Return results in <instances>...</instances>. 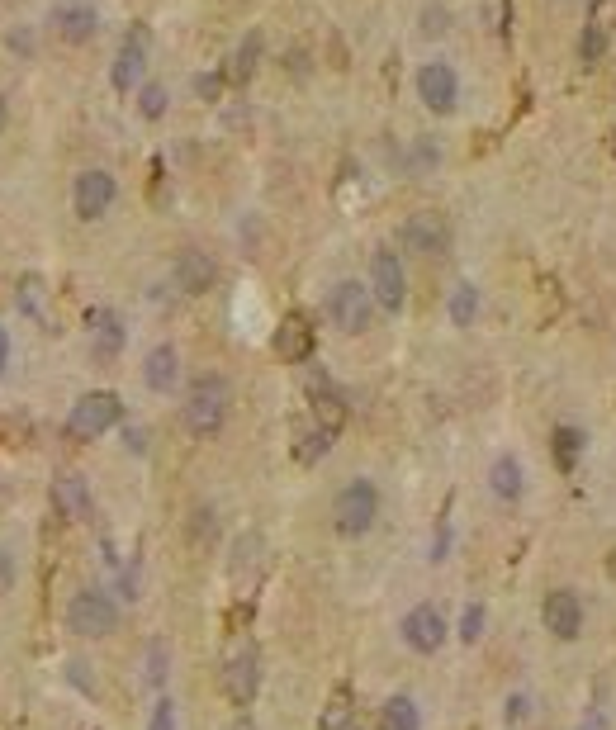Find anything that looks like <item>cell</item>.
Here are the masks:
<instances>
[{
    "instance_id": "6da1fadb",
    "label": "cell",
    "mask_w": 616,
    "mask_h": 730,
    "mask_svg": "<svg viewBox=\"0 0 616 730\" xmlns=\"http://www.w3.org/2000/svg\"><path fill=\"white\" fill-rule=\"evenodd\" d=\"M228 403H233V389L223 375H200V380L190 384V394H185V432L190 437H218L223 432V422H228Z\"/></svg>"
},
{
    "instance_id": "7a4b0ae2",
    "label": "cell",
    "mask_w": 616,
    "mask_h": 730,
    "mask_svg": "<svg viewBox=\"0 0 616 730\" xmlns=\"http://www.w3.org/2000/svg\"><path fill=\"white\" fill-rule=\"evenodd\" d=\"M375 290L361 285V280H337L332 290H327V318H332V328L346 332V337H361L370 323H375Z\"/></svg>"
},
{
    "instance_id": "3957f363",
    "label": "cell",
    "mask_w": 616,
    "mask_h": 730,
    "mask_svg": "<svg viewBox=\"0 0 616 730\" xmlns=\"http://www.w3.org/2000/svg\"><path fill=\"white\" fill-rule=\"evenodd\" d=\"M375 517H380V489L370 479H351L332 503V527L342 536H365L375 527Z\"/></svg>"
},
{
    "instance_id": "277c9868",
    "label": "cell",
    "mask_w": 616,
    "mask_h": 730,
    "mask_svg": "<svg viewBox=\"0 0 616 730\" xmlns=\"http://www.w3.org/2000/svg\"><path fill=\"white\" fill-rule=\"evenodd\" d=\"M119 418H124V403H119V394L95 389V394H86V399H76L72 418H67V437H72V441H95V437H105Z\"/></svg>"
},
{
    "instance_id": "5b68a950",
    "label": "cell",
    "mask_w": 616,
    "mask_h": 730,
    "mask_svg": "<svg viewBox=\"0 0 616 730\" xmlns=\"http://www.w3.org/2000/svg\"><path fill=\"white\" fill-rule=\"evenodd\" d=\"M256 688H261V655H256L252 640H237L223 659V693L233 707H252Z\"/></svg>"
},
{
    "instance_id": "8992f818",
    "label": "cell",
    "mask_w": 616,
    "mask_h": 730,
    "mask_svg": "<svg viewBox=\"0 0 616 730\" xmlns=\"http://www.w3.org/2000/svg\"><path fill=\"white\" fill-rule=\"evenodd\" d=\"M114 626H119V607L100 588H81L67 603V631H76V636H109Z\"/></svg>"
},
{
    "instance_id": "52a82bcc",
    "label": "cell",
    "mask_w": 616,
    "mask_h": 730,
    "mask_svg": "<svg viewBox=\"0 0 616 730\" xmlns=\"http://www.w3.org/2000/svg\"><path fill=\"white\" fill-rule=\"evenodd\" d=\"M399 242L408 247V252H417V256H446V252H451V223L441 219L436 209H417V214L403 219Z\"/></svg>"
},
{
    "instance_id": "ba28073f",
    "label": "cell",
    "mask_w": 616,
    "mask_h": 730,
    "mask_svg": "<svg viewBox=\"0 0 616 730\" xmlns=\"http://www.w3.org/2000/svg\"><path fill=\"white\" fill-rule=\"evenodd\" d=\"M370 290H375V304L384 313H399L403 299H408V275H403V261L389 247L370 256Z\"/></svg>"
},
{
    "instance_id": "9c48e42d",
    "label": "cell",
    "mask_w": 616,
    "mask_h": 730,
    "mask_svg": "<svg viewBox=\"0 0 616 730\" xmlns=\"http://www.w3.org/2000/svg\"><path fill=\"white\" fill-rule=\"evenodd\" d=\"M48 24H53V34L62 43H91L100 34V10H95L91 0H57Z\"/></svg>"
},
{
    "instance_id": "30bf717a",
    "label": "cell",
    "mask_w": 616,
    "mask_h": 730,
    "mask_svg": "<svg viewBox=\"0 0 616 730\" xmlns=\"http://www.w3.org/2000/svg\"><path fill=\"white\" fill-rule=\"evenodd\" d=\"M417 95L432 114H451L455 100H460V76H455L451 62H422L417 72Z\"/></svg>"
},
{
    "instance_id": "8fae6325",
    "label": "cell",
    "mask_w": 616,
    "mask_h": 730,
    "mask_svg": "<svg viewBox=\"0 0 616 730\" xmlns=\"http://www.w3.org/2000/svg\"><path fill=\"white\" fill-rule=\"evenodd\" d=\"M114 195H119V185H114L109 171H81L76 185H72V204H76V214H81L86 223L105 219L109 204H114Z\"/></svg>"
},
{
    "instance_id": "7c38bea8",
    "label": "cell",
    "mask_w": 616,
    "mask_h": 730,
    "mask_svg": "<svg viewBox=\"0 0 616 730\" xmlns=\"http://www.w3.org/2000/svg\"><path fill=\"white\" fill-rule=\"evenodd\" d=\"M403 645L417 650V655H436V650L446 645V617H441L432 603L413 607V612L403 617Z\"/></svg>"
},
{
    "instance_id": "4fadbf2b",
    "label": "cell",
    "mask_w": 616,
    "mask_h": 730,
    "mask_svg": "<svg viewBox=\"0 0 616 730\" xmlns=\"http://www.w3.org/2000/svg\"><path fill=\"white\" fill-rule=\"evenodd\" d=\"M541 617H545V631H550L555 640H579V631H583V603H579V593H569V588H555V593L545 598Z\"/></svg>"
},
{
    "instance_id": "5bb4252c",
    "label": "cell",
    "mask_w": 616,
    "mask_h": 730,
    "mask_svg": "<svg viewBox=\"0 0 616 730\" xmlns=\"http://www.w3.org/2000/svg\"><path fill=\"white\" fill-rule=\"evenodd\" d=\"M143 67H147V29L138 24V29H128L124 48H119V57H114V72H109V81H114V91H133L138 81H143Z\"/></svg>"
},
{
    "instance_id": "9a60e30c",
    "label": "cell",
    "mask_w": 616,
    "mask_h": 730,
    "mask_svg": "<svg viewBox=\"0 0 616 730\" xmlns=\"http://www.w3.org/2000/svg\"><path fill=\"white\" fill-rule=\"evenodd\" d=\"M171 275H176V290H181V294H204V290H214L218 266H214V256H209V252H200V247H185V252L176 256Z\"/></svg>"
},
{
    "instance_id": "2e32d148",
    "label": "cell",
    "mask_w": 616,
    "mask_h": 730,
    "mask_svg": "<svg viewBox=\"0 0 616 730\" xmlns=\"http://www.w3.org/2000/svg\"><path fill=\"white\" fill-rule=\"evenodd\" d=\"M86 328H91V351L95 361H119V351H124V318L114 309H91L86 313Z\"/></svg>"
},
{
    "instance_id": "e0dca14e",
    "label": "cell",
    "mask_w": 616,
    "mask_h": 730,
    "mask_svg": "<svg viewBox=\"0 0 616 730\" xmlns=\"http://www.w3.org/2000/svg\"><path fill=\"white\" fill-rule=\"evenodd\" d=\"M612 19H616V0H598L593 15H588V29L579 38V62L583 67H598L607 57V38H612Z\"/></svg>"
},
{
    "instance_id": "ac0fdd59",
    "label": "cell",
    "mask_w": 616,
    "mask_h": 730,
    "mask_svg": "<svg viewBox=\"0 0 616 730\" xmlns=\"http://www.w3.org/2000/svg\"><path fill=\"white\" fill-rule=\"evenodd\" d=\"M143 380H147V389H152V394H171V389H176V380H181V356H176V347H171V342H162V347L147 351Z\"/></svg>"
},
{
    "instance_id": "d6986e66",
    "label": "cell",
    "mask_w": 616,
    "mask_h": 730,
    "mask_svg": "<svg viewBox=\"0 0 616 730\" xmlns=\"http://www.w3.org/2000/svg\"><path fill=\"white\" fill-rule=\"evenodd\" d=\"M275 351H280L290 365H304L308 356H313V328H308L304 313H290V318L280 323V332H275Z\"/></svg>"
},
{
    "instance_id": "ffe728a7",
    "label": "cell",
    "mask_w": 616,
    "mask_h": 730,
    "mask_svg": "<svg viewBox=\"0 0 616 730\" xmlns=\"http://www.w3.org/2000/svg\"><path fill=\"white\" fill-rule=\"evenodd\" d=\"M53 503L67 522H91V489L81 475H62L53 484Z\"/></svg>"
},
{
    "instance_id": "44dd1931",
    "label": "cell",
    "mask_w": 616,
    "mask_h": 730,
    "mask_svg": "<svg viewBox=\"0 0 616 730\" xmlns=\"http://www.w3.org/2000/svg\"><path fill=\"white\" fill-rule=\"evenodd\" d=\"M489 489L503 498V503H517L526 493V475H522V460L517 456H498L489 470Z\"/></svg>"
},
{
    "instance_id": "7402d4cb",
    "label": "cell",
    "mask_w": 616,
    "mask_h": 730,
    "mask_svg": "<svg viewBox=\"0 0 616 730\" xmlns=\"http://www.w3.org/2000/svg\"><path fill=\"white\" fill-rule=\"evenodd\" d=\"M313 422H318V427H332V432H342V422H346L342 394L323 380H313Z\"/></svg>"
},
{
    "instance_id": "603a6c76",
    "label": "cell",
    "mask_w": 616,
    "mask_h": 730,
    "mask_svg": "<svg viewBox=\"0 0 616 730\" xmlns=\"http://www.w3.org/2000/svg\"><path fill=\"white\" fill-rule=\"evenodd\" d=\"M583 446H588V437H583L579 427H555V432H550V456H555V465H560L564 475L579 465Z\"/></svg>"
},
{
    "instance_id": "cb8c5ba5",
    "label": "cell",
    "mask_w": 616,
    "mask_h": 730,
    "mask_svg": "<svg viewBox=\"0 0 616 730\" xmlns=\"http://www.w3.org/2000/svg\"><path fill=\"white\" fill-rule=\"evenodd\" d=\"M380 730H422V712L413 697H389L380 707Z\"/></svg>"
},
{
    "instance_id": "d4e9b609",
    "label": "cell",
    "mask_w": 616,
    "mask_h": 730,
    "mask_svg": "<svg viewBox=\"0 0 616 730\" xmlns=\"http://www.w3.org/2000/svg\"><path fill=\"white\" fill-rule=\"evenodd\" d=\"M261 48H266V43H261V34H256V29L242 38V43H237L233 67H228V76H233L237 86H247V81H252V72L261 67Z\"/></svg>"
},
{
    "instance_id": "484cf974",
    "label": "cell",
    "mask_w": 616,
    "mask_h": 730,
    "mask_svg": "<svg viewBox=\"0 0 616 730\" xmlns=\"http://www.w3.org/2000/svg\"><path fill=\"white\" fill-rule=\"evenodd\" d=\"M332 441H337V432L332 427H308L304 437H299V446H294V456H299V465H313V460H323L327 451H332Z\"/></svg>"
},
{
    "instance_id": "4316f807",
    "label": "cell",
    "mask_w": 616,
    "mask_h": 730,
    "mask_svg": "<svg viewBox=\"0 0 616 730\" xmlns=\"http://www.w3.org/2000/svg\"><path fill=\"white\" fill-rule=\"evenodd\" d=\"M446 313H451L455 328H470L474 318H479V290H474L470 280L465 285H455L451 290V304H446Z\"/></svg>"
},
{
    "instance_id": "83f0119b",
    "label": "cell",
    "mask_w": 616,
    "mask_h": 730,
    "mask_svg": "<svg viewBox=\"0 0 616 730\" xmlns=\"http://www.w3.org/2000/svg\"><path fill=\"white\" fill-rule=\"evenodd\" d=\"M318 730H356V707L346 693H332V702L318 716Z\"/></svg>"
},
{
    "instance_id": "f1b7e54d",
    "label": "cell",
    "mask_w": 616,
    "mask_h": 730,
    "mask_svg": "<svg viewBox=\"0 0 616 730\" xmlns=\"http://www.w3.org/2000/svg\"><path fill=\"white\" fill-rule=\"evenodd\" d=\"M138 114H143V119H162L166 114V86L147 81L143 91H138Z\"/></svg>"
},
{
    "instance_id": "f546056e",
    "label": "cell",
    "mask_w": 616,
    "mask_h": 730,
    "mask_svg": "<svg viewBox=\"0 0 616 730\" xmlns=\"http://www.w3.org/2000/svg\"><path fill=\"white\" fill-rule=\"evenodd\" d=\"M446 29H451V10H446V5H427V10H422V34L427 38H441L446 34Z\"/></svg>"
},
{
    "instance_id": "4dcf8cb0",
    "label": "cell",
    "mask_w": 616,
    "mask_h": 730,
    "mask_svg": "<svg viewBox=\"0 0 616 730\" xmlns=\"http://www.w3.org/2000/svg\"><path fill=\"white\" fill-rule=\"evenodd\" d=\"M147 683H152V688H162L166 683V645L162 640H152V645H147Z\"/></svg>"
},
{
    "instance_id": "1f68e13d",
    "label": "cell",
    "mask_w": 616,
    "mask_h": 730,
    "mask_svg": "<svg viewBox=\"0 0 616 730\" xmlns=\"http://www.w3.org/2000/svg\"><path fill=\"white\" fill-rule=\"evenodd\" d=\"M479 636H484V607L470 603V607H465V617H460V640H465V645H474Z\"/></svg>"
},
{
    "instance_id": "d6a6232c",
    "label": "cell",
    "mask_w": 616,
    "mask_h": 730,
    "mask_svg": "<svg viewBox=\"0 0 616 730\" xmlns=\"http://www.w3.org/2000/svg\"><path fill=\"white\" fill-rule=\"evenodd\" d=\"M147 730H176V702H171V697H162V702L152 707V721H147Z\"/></svg>"
},
{
    "instance_id": "836d02e7",
    "label": "cell",
    "mask_w": 616,
    "mask_h": 730,
    "mask_svg": "<svg viewBox=\"0 0 616 730\" xmlns=\"http://www.w3.org/2000/svg\"><path fill=\"white\" fill-rule=\"evenodd\" d=\"M38 294H43V280H38V275H24V280H19V304H24V313H38Z\"/></svg>"
},
{
    "instance_id": "e575fe53",
    "label": "cell",
    "mask_w": 616,
    "mask_h": 730,
    "mask_svg": "<svg viewBox=\"0 0 616 730\" xmlns=\"http://www.w3.org/2000/svg\"><path fill=\"white\" fill-rule=\"evenodd\" d=\"M195 95H200V100H209V105H214L218 95H223V76H218V72H204V76H195Z\"/></svg>"
},
{
    "instance_id": "d590c367",
    "label": "cell",
    "mask_w": 616,
    "mask_h": 730,
    "mask_svg": "<svg viewBox=\"0 0 616 730\" xmlns=\"http://www.w3.org/2000/svg\"><path fill=\"white\" fill-rule=\"evenodd\" d=\"M526 716H531V697H526V693H512L508 697V726H522Z\"/></svg>"
},
{
    "instance_id": "8d00e7d4",
    "label": "cell",
    "mask_w": 616,
    "mask_h": 730,
    "mask_svg": "<svg viewBox=\"0 0 616 730\" xmlns=\"http://www.w3.org/2000/svg\"><path fill=\"white\" fill-rule=\"evenodd\" d=\"M15 588V555L0 546V593H10Z\"/></svg>"
},
{
    "instance_id": "74e56055",
    "label": "cell",
    "mask_w": 616,
    "mask_h": 730,
    "mask_svg": "<svg viewBox=\"0 0 616 730\" xmlns=\"http://www.w3.org/2000/svg\"><path fill=\"white\" fill-rule=\"evenodd\" d=\"M579 730H607V716H602V712H588V716H583V726H579Z\"/></svg>"
},
{
    "instance_id": "f35d334b",
    "label": "cell",
    "mask_w": 616,
    "mask_h": 730,
    "mask_svg": "<svg viewBox=\"0 0 616 730\" xmlns=\"http://www.w3.org/2000/svg\"><path fill=\"white\" fill-rule=\"evenodd\" d=\"M5 365H10V332L0 328V375H5Z\"/></svg>"
},
{
    "instance_id": "ab89813d",
    "label": "cell",
    "mask_w": 616,
    "mask_h": 730,
    "mask_svg": "<svg viewBox=\"0 0 616 730\" xmlns=\"http://www.w3.org/2000/svg\"><path fill=\"white\" fill-rule=\"evenodd\" d=\"M124 441H128V446H133V451H143V446H147V441H143V432H138V427H128V432H124Z\"/></svg>"
},
{
    "instance_id": "60d3db41",
    "label": "cell",
    "mask_w": 616,
    "mask_h": 730,
    "mask_svg": "<svg viewBox=\"0 0 616 730\" xmlns=\"http://www.w3.org/2000/svg\"><path fill=\"white\" fill-rule=\"evenodd\" d=\"M10 48H19V53H29L34 43H29V34H10Z\"/></svg>"
},
{
    "instance_id": "b9f144b4",
    "label": "cell",
    "mask_w": 616,
    "mask_h": 730,
    "mask_svg": "<svg viewBox=\"0 0 616 730\" xmlns=\"http://www.w3.org/2000/svg\"><path fill=\"white\" fill-rule=\"evenodd\" d=\"M5 119H10V105H5V95H0V128H5Z\"/></svg>"
}]
</instances>
